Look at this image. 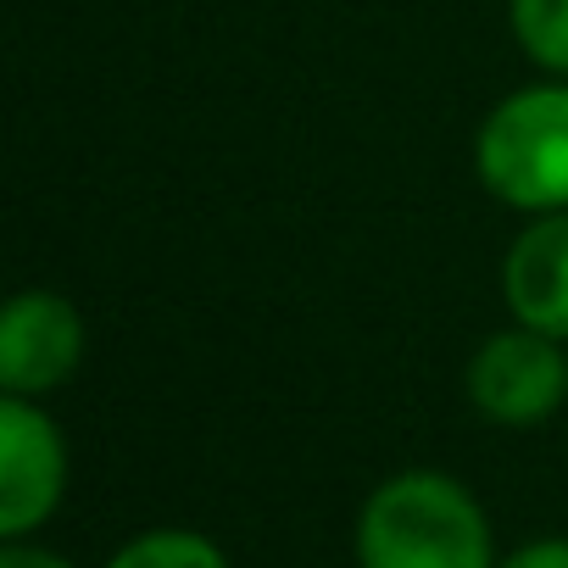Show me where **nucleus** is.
I'll list each match as a JSON object with an SVG mask.
<instances>
[{
    "instance_id": "obj_1",
    "label": "nucleus",
    "mask_w": 568,
    "mask_h": 568,
    "mask_svg": "<svg viewBox=\"0 0 568 568\" xmlns=\"http://www.w3.org/2000/svg\"><path fill=\"white\" fill-rule=\"evenodd\" d=\"M357 568H496V529L479 496L440 468L379 479L357 513Z\"/></svg>"
},
{
    "instance_id": "obj_2",
    "label": "nucleus",
    "mask_w": 568,
    "mask_h": 568,
    "mask_svg": "<svg viewBox=\"0 0 568 568\" xmlns=\"http://www.w3.org/2000/svg\"><path fill=\"white\" fill-rule=\"evenodd\" d=\"M474 179L513 212H568V79L507 90L474 134Z\"/></svg>"
},
{
    "instance_id": "obj_3",
    "label": "nucleus",
    "mask_w": 568,
    "mask_h": 568,
    "mask_svg": "<svg viewBox=\"0 0 568 568\" xmlns=\"http://www.w3.org/2000/svg\"><path fill=\"white\" fill-rule=\"evenodd\" d=\"M468 402L479 418L501 429H535L557 407H568V352L551 335L524 324L496 329L468 357Z\"/></svg>"
},
{
    "instance_id": "obj_4",
    "label": "nucleus",
    "mask_w": 568,
    "mask_h": 568,
    "mask_svg": "<svg viewBox=\"0 0 568 568\" xmlns=\"http://www.w3.org/2000/svg\"><path fill=\"white\" fill-rule=\"evenodd\" d=\"M68 496V435L62 424L29 402H0V540H29L57 518Z\"/></svg>"
},
{
    "instance_id": "obj_5",
    "label": "nucleus",
    "mask_w": 568,
    "mask_h": 568,
    "mask_svg": "<svg viewBox=\"0 0 568 568\" xmlns=\"http://www.w3.org/2000/svg\"><path fill=\"white\" fill-rule=\"evenodd\" d=\"M90 329L84 313L57 291H23L0 313V390L7 396H51L84 363Z\"/></svg>"
},
{
    "instance_id": "obj_6",
    "label": "nucleus",
    "mask_w": 568,
    "mask_h": 568,
    "mask_svg": "<svg viewBox=\"0 0 568 568\" xmlns=\"http://www.w3.org/2000/svg\"><path fill=\"white\" fill-rule=\"evenodd\" d=\"M501 296L513 324L568 341V212L529 217L501 256Z\"/></svg>"
},
{
    "instance_id": "obj_7",
    "label": "nucleus",
    "mask_w": 568,
    "mask_h": 568,
    "mask_svg": "<svg viewBox=\"0 0 568 568\" xmlns=\"http://www.w3.org/2000/svg\"><path fill=\"white\" fill-rule=\"evenodd\" d=\"M106 568H229L223 546L201 529H179V524H156V529H140L129 535Z\"/></svg>"
},
{
    "instance_id": "obj_8",
    "label": "nucleus",
    "mask_w": 568,
    "mask_h": 568,
    "mask_svg": "<svg viewBox=\"0 0 568 568\" xmlns=\"http://www.w3.org/2000/svg\"><path fill=\"white\" fill-rule=\"evenodd\" d=\"M507 29L546 79H568V0H507Z\"/></svg>"
},
{
    "instance_id": "obj_9",
    "label": "nucleus",
    "mask_w": 568,
    "mask_h": 568,
    "mask_svg": "<svg viewBox=\"0 0 568 568\" xmlns=\"http://www.w3.org/2000/svg\"><path fill=\"white\" fill-rule=\"evenodd\" d=\"M496 568H568V535H535L513 546Z\"/></svg>"
},
{
    "instance_id": "obj_10",
    "label": "nucleus",
    "mask_w": 568,
    "mask_h": 568,
    "mask_svg": "<svg viewBox=\"0 0 568 568\" xmlns=\"http://www.w3.org/2000/svg\"><path fill=\"white\" fill-rule=\"evenodd\" d=\"M0 568H73L62 551L51 546H34V540H7L0 546Z\"/></svg>"
}]
</instances>
